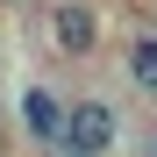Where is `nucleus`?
Masks as SVG:
<instances>
[{
    "instance_id": "4",
    "label": "nucleus",
    "mask_w": 157,
    "mask_h": 157,
    "mask_svg": "<svg viewBox=\"0 0 157 157\" xmlns=\"http://www.w3.org/2000/svg\"><path fill=\"white\" fill-rule=\"evenodd\" d=\"M121 71H128V86H136L143 100H157V29H136V36H128Z\"/></svg>"
},
{
    "instance_id": "2",
    "label": "nucleus",
    "mask_w": 157,
    "mask_h": 157,
    "mask_svg": "<svg viewBox=\"0 0 157 157\" xmlns=\"http://www.w3.org/2000/svg\"><path fill=\"white\" fill-rule=\"evenodd\" d=\"M14 121H21V136H29L36 150H57L64 143V128H71V100H57V86H21V100H14Z\"/></svg>"
},
{
    "instance_id": "5",
    "label": "nucleus",
    "mask_w": 157,
    "mask_h": 157,
    "mask_svg": "<svg viewBox=\"0 0 157 157\" xmlns=\"http://www.w3.org/2000/svg\"><path fill=\"white\" fill-rule=\"evenodd\" d=\"M50 157H93V150H78V143H57V150H50Z\"/></svg>"
},
{
    "instance_id": "8",
    "label": "nucleus",
    "mask_w": 157,
    "mask_h": 157,
    "mask_svg": "<svg viewBox=\"0 0 157 157\" xmlns=\"http://www.w3.org/2000/svg\"><path fill=\"white\" fill-rule=\"evenodd\" d=\"M150 157H157V143H150Z\"/></svg>"
},
{
    "instance_id": "3",
    "label": "nucleus",
    "mask_w": 157,
    "mask_h": 157,
    "mask_svg": "<svg viewBox=\"0 0 157 157\" xmlns=\"http://www.w3.org/2000/svg\"><path fill=\"white\" fill-rule=\"evenodd\" d=\"M64 143L93 150V157H114V143H121V107H114L107 93H78V100H71V128H64Z\"/></svg>"
},
{
    "instance_id": "6",
    "label": "nucleus",
    "mask_w": 157,
    "mask_h": 157,
    "mask_svg": "<svg viewBox=\"0 0 157 157\" xmlns=\"http://www.w3.org/2000/svg\"><path fill=\"white\" fill-rule=\"evenodd\" d=\"M0 136H7V100H0Z\"/></svg>"
},
{
    "instance_id": "1",
    "label": "nucleus",
    "mask_w": 157,
    "mask_h": 157,
    "mask_svg": "<svg viewBox=\"0 0 157 157\" xmlns=\"http://www.w3.org/2000/svg\"><path fill=\"white\" fill-rule=\"evenodd\" d=\"M43 36H50V50H57V57L86 64L93 50H100V7H93V0H50Z\"/></svg>"
},
{
    "instance_id": "7",
    "label": "nucleus",
    "mask_w": 157,
    "mask_h": 157,
    "mask_svg": "<svg viewBox=\"0 0 157 157\" xmlns=\"http://www.w3.org/2000/svg\"><path fill=\"white\" fill-rule=\"evenodd\" d=\"M0 7H14V0H0Z\"/></svg>"
}]
</instances>
